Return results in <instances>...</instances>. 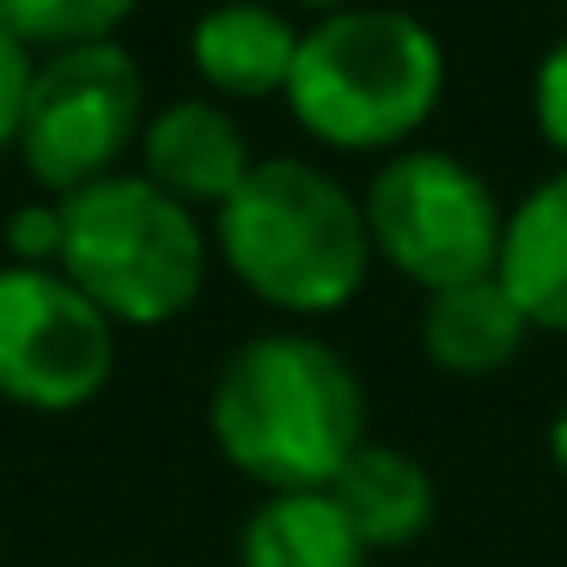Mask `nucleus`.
I'll return each mask as SVG.
<instances>
[{
	"mask_svg": "<svg viewBox=\"0 0 567 567\" xmlns=\"http://www.w3.org/2000/svg\"><path fill=\"white\" fill-rule=\"evenodd\" d=\"M31 74H38L31 50H25V43H19L7 25H0V147H7V141H19V116H25Z\"/></svg>",
	"mask_w": 567,
	"mask_h": 567,
	"instance_id": "nucleus-17",
	"label": "nucleus"
},
{
	"mask_svg": "<svg viewBox=\"0 0 567 567\" xmlns=\"http://www.w3.org/2000/svg\"><path fill=\"white\" fill-rule=\"evenodd\" d=\"M530 336L537 330L525 323V311L513 306V293L494 275L427 293V306H421V354L445 379H494L525 354Z\"/></svg>",
	"mask_w": 567,
	"mask_h": 567,
	"instance_id": "nucleus-9",
	"label": "nucleus"
},
{
	"mask_svg": "<svg viewBox=\"0 0 567 567\" xmlns=\"http://www.w3.org/2000/svg\"><path fill=\"white\" fill-rule=\"evenodd\" d=\"M299 31L262 0H220L189 31V62L220 99H269L287 92Z\"/></svg>",
	"mask_w": 567,
	"mask_h": 567,
	"instance_id": "nucleus-10",
	"label": "nucleus"
},
{
	"mask_svg": "<svg viewBox=\"0 0 567 567\" xmlns=\"http://www.w3.org/2000/svg\"><path fill=\"white\" fill-rule=\"evenodd\" d=\"M549 457H555V470L567 476V403H561V415L549 421Z\"/></svg>",
	"mask_w": 567,
	"mask_h": 567,
	"instance_id": "nucleus-18",
	"label": "nucleus"
},
{
	"mask_svg": "<svg viewBox=\"0 0 567 567\" xmlns=\"http://www.w3.org/2000/svg\"><path fill=\"white\" fill-rule=\"evenodd\" d=\"M330 494L372 555L409 549L415 537H427L433 513H440V488H433L427 464H421L415 452H403V445H391V440L360 445L342 464V476L330 482Z\"/></svg>",
	"mask_w": 567,
	"mask_h": 567,
	"instance_id": "nucleus-12",
	"label": "nucleus"
},
{
	"mask_svg": "<svg viewBox=\"0 0 567 567\" xmlns=\"http://www.w3.org/2000/svg\"><path fill=\"white\" fill-rule=\"evenodd\" d=\"M116 372V323L62 269H0V396L38 415L99 403Z\"/></svg>",
	"mask_w": 567,
	"mask_h": 567,
	"instance_id": "nucleus-7",
	"label": "nucleus"
},
{
	"mask_svg": "<svg viewBox=\"0 0 567 567\" xmlns=\"http://www.w3.org/2000/svg\"><path fill=\"white\" fill-rule=\"evenodd\" d=\"M367 555L330 488L269 494L238 537V567H367Z\"/></svg>",
	"mask_w": 567,
	"mask_h": 567,
	"instance_id": "nucleus-13",
	"label": "nucleus"
},
{
	"mask_svg": "<svg viewBox=\"0 0 567 567\" xmlns=\"http://www.w3.org/2000/svg\"><path fill=\"white\" fill-rule=\"evenodd\" d=\"M530 123L549 141V153H561V165H567V38L549 43V55L530 74Z\"/></svg>",
	"mask_w": 567,
	"mask_h": 567,
	"instance_id": "nucleus-15",
	"label": "nucleus"
},
{
	"mask_svg": "<svg viewBox=\"0 0 567 567\" xmlns=\"http://www.w3.org/2000/svg\"><path fill=\"white\" fill-rule=\"evenodd\" d=\"M494 281L513 293L530 330L567 336V165L506 214Z\"/></svg>",
	"mask_w": 567,
	"mask_h": 567,
	"instance_id": "nucleus-11",
	"label": "nucleus"
},
{
	"mask_svg": "<svg viewBox=\"0 0 567 567\" xmlns=\"http://www.w3.org/2000/svg\"><path fill=\"white\" fill-rule=\"evenodd\" d=\"M293 7H318V13L330 19V13H348V7H360V0H293Z\"/></svg>",
	"mask_w": 567,
	"mask_h": 567,
	"instance_id": "nucleus-19",
	"label": "nucleus"
},
{
	"mask_svg": "<svg viewBox=\"0 0 567 567\" xmlns=\"http://www.w3.org/2000/svg\"><path fill=\"white\" fill-rule=\"evenodd\" d=\"M141 153H147V172H141L147 184H159L184 208H214V214L226 208V196L257 165L245 147V128L208 99L165 104L141 135Z\"/></svg>",
	"mask_w": 567,
	"mask_h": 567,
	"instance_id": "nucleus-8",
	"label": "nucleus"
},
{
	"mask_svg": "<svg viewBox=\"0 0 567 567\" xmlns=\"http://www.w3.org/2000/svg\"><path fill=\"white\" fill-rule=\"evenodd\" d=\"M208 433L226 464L262 494L330 488L348 457L372 440L367 384L323 336H250L214 372Z\"/></svg>",
	"mask_w": 567,
	"mask_h": 567,
	"instance_id": "nucleus-1",
	"label": "nucleus"
},
{
	"mask_svg": "<svg viewBox=\"0 0 567 567\" xmlns=\"http://www.w3.org/2000/svg\"><path fill=\"white\" fill-rule=\"evenodd\" d=\"M128 13H135V0H0V25L25 50L31 43H43V50L104 43Z\"/></svg>",
	"mask_w": 567,
	"mask_h": 567,
	"instance_id": "nucleus-14",
	"label": "nucleus"
},
{
	"mask_svg": "<svg viewBox=\"0 0 567 567\" xmlns=\"http://www.w3.org/2000/svg\"><path fill=\"white\" fill-rule=\"evenodd\" d=\"M141 68L123 43H74V50H50L38 62L25 92V116H19V153L25 172L55 196L111 177V165L135 147L141 135Z\"/></svg>",
	"mask_w": 567,
	"mask_h": 567,
	"instance_id": "nucleus-6",
	"label": "nucleus"
},
{
	"mask_svg": "<svg viewBox=\"0 0 567 567\" xmlns=\"http://www.w3.org/2000/svg\"><path fill=\"white\" fill-rule=\"evenodd\" d=\"M55 269L111 323L159 330L177 323L208 287V233L196 208L172 202L147 177H99L62 196V257Z\"/></svg>",
	"mask_w": 567,
	"mask_h": 567,
	"instance_id": "nucleus-4",
	"label": "nucleus"
},
{
	"mask_svg": "<svg viewBox=\"0 0 567 567\" xmlns=\"http://www.w3.org/2000/svg\"><path fill=\"white\" fill-rule=\"evenodd\" d=\"M7 250L25 269H50L62 257V202H31L7 220Z\"/></svg>",
	"mask_w": 567,
	"mask_h": 567,
	"instance_id": "nucleus-16",
	"label": "nucleus"
},
{
	"mask_svg": "<svg viewBox=\"0 0 567 567\" xmlns=\"http://www.w3.org/2000/svg\"><path fill=\"white\" fill-rule=\"evenodd\" d=\"M287 111L336 153H403L445 99V50L433 25L396 7H348L299 31Z\"/></svg>",
	"mask_w": 567,
	"mask_h": 567,
	"instance_id": "nucleus-3",
	"label": "nucleus"
},
{
	"mask_svg": "<svg viewBox=\"0 0 567 567\" xmlns=\"http://www.w3.org/2000/svg\"><path fill=\"white\" fill-rule=\"evenodd\" d=\"M372 257H384L421 293H445L494 275L506 238V208L476 165L440 147H403L379 165L360 196Z\"/></svg>",
	"mask_w": 567,
	"mask_h": 567,
	"instance_id": "nucleus-5",
	"label": "nucleus"
},
{
	"mask_svg": "<svg viewBox=\"0 0 567 567\" xmlns=\"http://www.w3.org/2000/svg\"><path fill=\"white\" fill-rule=\"evenodd\" d=\"M220 257L262 306L287 318H336L372 275L360 196L306 159H257L214 214Z\"/></svg>",
	"mask_w": 567,
	"mask_h": 567,
	"instance_id": "nucleus-2",
	"label": "nucleus"
}]
</instances>
